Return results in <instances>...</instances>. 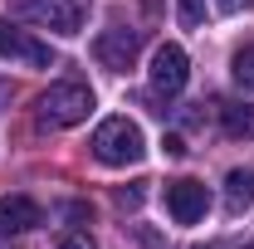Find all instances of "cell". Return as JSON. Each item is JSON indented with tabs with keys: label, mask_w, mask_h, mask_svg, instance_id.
Masks as SVG:
<instances>
[{
	"label": "cell",
	"mask_w": 254,
	"mask_h": 249,
	"mask_svg": "<svg viewBox=\"0 0 254 249\" xmlns=\"http://www.w3.org/2000/svg\"><path fill=\"white\" fill-rule=\"evenodd\" d=\"M245 249H254V245H245Z\"/></svg>",
	"instance_id": "cell-19"
},
{
	"label": "cell",
	"mask_w": 254,
	"mask_h": 249,
	"mask_svg": "<svg viewBox=\"0 0 254 249\" xmlns=\"http://www.w3.org/2000/svg\"><path fill=\"white\" fill-rule=\"evenodd\" d=\"M166 210H171V220L176 225H195V220L210 210V195H205V186L200 181H171L166 186Z\"/></svg>",
	"instance_id": "cell-7"
},
{
	"label": "cell",
	"mask_w": 254,
	"mask_h": 249,
	"mask_svg": "<svg viewBox=\"0 0 254 249\" xmlns=\"http://www.w3.org/2000/svg\"><path fill=\"white\" fill-rule=\"evenodd\" d=\"M186 78H190L186 49H181V44H161L157 54H152V88L166 93V98H176L181 88H186Z\"/></svg>",
	"instance_id": "cell-5"
},
{
	"label": "cell",
	"mask_w": 254,
	"mask_h": 249,
	"mask_svg": "<svg viewBox=\"0 0 254 249\" xmlns=\"http://www.w3.org/2000/svg\"><path fill=\"white\" fill-rule=\"evenodd\" d=\"M230 73H235V83H240L245 93H254V44H245V49L230 59Z\"/></svg>",
	"instance_id": "cell-11"
},
{
	"label": "cell",
	"mask_w": 254,
	"mask_h": 249,
	"mask_svg": "<svg viewBox=\"0 0 254 249\" xmlns=\"http://www.w3.org/2000/svg\"><path fill=\"white\" fill-rule=\"evenodd\" d=\"M137 54H142V34L137 30H103L93 39V59L103 68H113V73H127L137 63Z\"/></svg>",
	"instance_id": "cell-4"
},
{
	"label": "cell",
	"mask_w": 254,
	"mask_h": 249,
	"mask_svg": "<svg viewBox=\"0 0 254 249\" xmlns=\"http://www.w3.org/2000/svg\"><path fill=\"white\" fill-rule=\"evenodd\" d=\"M5 108H10V83L0 78V113H5Z\"/></svg>",
	"instance_id": "cell-17"
},
{
	"label": "cell",
	"mask_w": 254,
	"mask_h": 249,
	"mask_svg": "<svg viewBox=\"0 0 254 249\" xmlns=\"http://www.w3.org/2000/svg\"><path fill=\"white\" fill-rule=\"evenodd\" d=\"M34 225H44V210L30 195H0V235H30Z\"/></svg>",
	"instance_id": "cell-8"
},
{
	"label": "cell",
	"mask_w": 254,
	"mask_h": 249,
	"mask_svg": "<svg viewBox=\"0 0 254 249\" xmlns=\"http://www.w3.org/2000/svg\"><path fill=\"white\" fill-rule=\"evenodd\" d=\"M20 15L54 34H78L83 15H88V0H20Z\"/></svg>",
	"instance_id": "cell-3"
},
{
	"label": "cell",
	"mask_w": 254,
	"mask_h": 249,
	"mask_svg": "<svg viewBox=\"0 0 254 249\" xmlns=\"http://www.w3.org/2000/svg\"><path fill=\"white\" fill-rule=\"evenodd\" d=\"M220 127L230 137H254V108L250 103H220Z\"/></svg>",
	"instance_id": "cell-10"
},
{
	"label": "cell",
	"mask_w": 254,
	"mask_h": 249,
	"mask_svg": "<svg viewBox=\"0 0 254 249\" xmlns=\"http://www.w3.org/2000/svg\"><path fill=\"white\" fill-rule=\"evenodd\" d=\"M225 200H230L235 215H240L245 205H254V171L250 166H235V171L225 176Z\"/></svg>",
	"instance_id": "cell-9"
},
{
	"label": "cell",
	"mask_w": 254,
	"mask_h": 249,
	"mask_svg": "<svg viewBox=\"0 0 254 249\" xmlns=\"http://www.w3.org/2000/svg\"><path fill=\"white\" fill-rule=\"evenodd\" d=\"M93 156L103 166H137L147 156V137H142V127L127 123V118H108L93 132Z\"/></svg>",
	"instance_id": "cell-2"
},
{
	"label": "cell",
	"mask_w": 254,
	"mask_h": 249,
	"mask_svg": "<svg viewBox=\"0 0 254 249\" xmlns=\"http://www.w3.org/2000/svg\"><path fill=\"white\" fill-rule=\"evenodd\" d=\"M161 147H166V156H186V142H181L176 132H166V142H161Z\"/></svg>",
	"instance_id": "cell-14"
},
{
	"label": "cell",
	"mask_w": 254,
	"mask_h": 249,
	"mask_svg": "<svg viewBox=\"0 0 254 249\" xmlns=\"http://www.w3.org/2000/svg\"><path fill=\"white\" fill-rule=\"evenodd\" d=\"M176 20H181L186 30H195V25L205 20V0H176Z\"/></svg>",
	"instance_id": "cell-12"
},
{
	"label": "cell",
	"mask_w": 254,
	"mask_h": 249,
	"mask_svg": "<svg viewBox=\"0 0 254 249\" xmlns=\"http://www.w3.org/2000/svg\"><path fill=\"white\" fill-rule=\"evenodd\" d=\"M0 59H20L30 68H54V49L44 39H34V34H25V30H15V25L0 20Z\"/></svg>",
	"instance_id": "cell-6"
},
{
	"label": "cell",
	"mask_w": 254,
	"mask_h": 249,
	"mask_svg": "<svg viewBox=\"0 0 254 249\" xmlns=\"http://www.w3.org/2000/svg\"><path fill=\"white\" fill-rule=\"evenodd\" d=\"M215 5H220V10H225V15H240V10H250V5H254V0H215Z\"/></svg>",
	"instance_id": "cell-15"
},
{
	"label": "cell",
	"mask_w": 254,
	"mask_h": 249,
	"mask_svg": "<svg viewBox=\"0 0 254 249\" xmlns=\"http://www.w3.org/2000/svg\"><path fill=\"white\" fill-rule=\"evenodd\" d=\"M54 249H98V245H93V235H88V230H64Z\"/></svg>",
	"instance_id": "cell-13"
},
{
	"label": "cell",
	"mask_w": 254,
	"mask_h": 249,
	"mask_svg": "<svg viewBox=\"0 0 254 249\" xmlns=\"http://www.w3.org/2000/svg\"><path fill=\"white\" fill-rule=\"evenodd\" d=\"M190 249H205V245H190Z\"/></svg>",
	"instance_id": "cell-18"
},
{
	"label": "cell",
	"mask_w": 254,
	"mask_h": 249,
	"mask_svg": "<svg viewBox=\"0 0 254 249\" xmlns=\"http://www.w3.org/2000/svg\"><path fill=\"white\" fill-rule=\"evenodd\" d=\"M93 113V88L78 83V78H64V83H49L39 103H34V123L44 132H64V127H78Z\"/></svg>",
	"instance_id": "cell-1"
},
{
	"label": "cell",
	"mask_w": 254,
	"mask_h": 249,
	"mask_svg": "<svg viewBox=\"0 0 254 249\" xmlns=\"http://www.w3.org/2000/svg\"><path fill=\"white\" fill-rule=\"evenodd\" d=\"M118 200H123L127 210H137V205H142V190H137V186H132V190H118Z\"/></svg>",
	"instance_id": "cell-16"
}]
</instances>
